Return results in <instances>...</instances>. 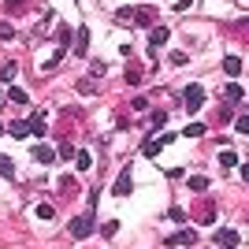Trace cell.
<instances>
[{
    "instance_id": "obj_16",
    "label": "cell",
    "mask_w": 249,
    "mask_h": 249,
    "mask_svg": "<svg viewBox=\"0 0 249 249\" xmlns=\"http://www.w3.org/2000/svg\"><path fill=\"white\" fill-rule=\"evenodd\" d=\"M63 56H67V52H63V49H56V52H52V56H49V60L41 63V71H56V63H60Z\"/></svg>"
},
{
    "instance_id": "obj_4",
    "label": "cell",
    "mask_w": 249,
    "mask_h": 249,
    "mask_svg": "<svg viewBox=\"0 0 249 249\" xmlns=\"http://www.w3.org/2000/svg\"><path fill=\"white\" fill-rule=\"evenodd\" d=\"M156 11L153 8H126V22H138V26H153Z\"/></svg>"
},
{
    "instance_id": "obj_20",
    "label": "cell",
    "mask_w": 249,
    "mask_h": 249,
    "mask_svg": "<svg viewBox=\"0 0 249 249\" xmlns=\"http://www.w3.org/2000/svg\"><path fill=\"white\" fill-rule=\"evenodd\" d=\"M56 37H60V49H63V52L71 49V26H60V30H56Z\"/></svg>"
},
{
    "instance_id": "obj_27",
    "label": "cell",
    "mask_w": 249,
    "mask_h": 249,
    "mask_svg": "<svg viewBox=\"0 0 249 249\" xmlns=\"http://www.w3.org/2000/svg\"><path fill=\"white\" fill-rule=\"evenodd\" d=\"M15 37V26L11 22H0V41H11Z\"/></svg>"
},
{
    "instance_id": "obj_6",
    "label": "cell",
    "mask_w": 249,
    "mask_h": 249,
    "mask_svg": "<svg viewBox=\"0 0 249 249\" xmlns=\"http://www.w3.org/2000/svg\"><path fill=\"white\" fill-rule=\"evenodd\" d=\"M164 246H197V231H194V227L178 231V234H171V238H164Z\"/></svg>"
},
{
    "instance_id": "obj_30",
    "label": "cell",
    "mask_w": 249,
    "mask_h": 249,
    "mask_svg": "<svg viewBox=\"0 0 249 249\" xmlns=\"http://www.w3.org/2000/svg\"><path fill=\"white\" fill-rule=\"evenodd\" d=\"M167 123V112H164V108H156V112H153V126H164Z\"/></svg>"
},
{
    "instance_id": "obj_18",
    "label": "cell",
    "mask_w": 249,
    "mask_h": 249,
    "mask_svg": "<svg viewBox=\"0 0 249 249\" xmlns=\"http://www.w3.org/2000/svg\"><path fill=\"white\" fill-rule=\"evenodd\" d=\"M15 74H19V67H15V63H4V67H0V82H15Z\"/></svg>"
},
{
    "instance_id": "obj_28",
    "label": "cell",
    "mask_w": 249,
    "mask_h": 249,
    "mask_svg": "<svg viewBox=\"0 0 249 249\" xmlns=\"http://www.w3.org/2000/svg\"><path fill=\"white\" fill-rule=\"evenodd\" d=\"M138 82H142V71L130 63V71H126V86H138Z\"/></svg>"
},
{
    "instance_id": "obj_31",
    "label": "cell",
    "mask_w": 249,
    "mask_h": 249,
    "mask_svg": "<svg viewBox=\"0 0 249 249\" xmlns=\"http://www.w3.org/2000/svg\"><path fill=\"white\" fill-rule=\"evenodd\" d=\"M37 219H52V205H37Z\"/></svg>"
},
{
    "instance_id": "obj_2",
    "label": "cell",
    "mask_w": 249,
    "mask_h": 249,
    "mask_svg": "<svg viewBox=\"0 0 249 249\" xmlns=\"http://www.w3.org/2000/svg\"><path fill=\"white\" fill-rule=\"evenodd\" d=\"M212 242H216V249H238L242 246L238 231H231V227H219L216 234H212Z\"/></svg>"
},
{
    "instance_id": "obj_10",
    "label": "cell",
    "mask_w": 249,
    "mask_h": 249,
    "mask_svg": "<svg viewBox=\"0 0 249 249\" xmlns=\"http://www.w3.org/2000/svg\"><path fill=\"white\" fill-rule=\"evenodd\" d=\"M26 130H30V134H37V138H45V115H41V112H34V115H30V123H26Z\"/></svg>"
},
{
    "instance_id": "obj_33",
    "label": "cell",
    "mask_w": 249,
    "mask_h": 249,
    "mask_svg": "<svg viewBox=\"0 0 249 249\" xmlns=\"http://www.w3.org/2000/svg\"><path fill=\"white\" fill-rule=\"evenodd\" d=\"M60 156H63V160H71V156H74V145H71V142H63V149H60Z\"/></svg>"
},
{
    "instance_id": "obj_7",
    "label": "cell",
    "mask_w": 249,
    "mask_h": 249,
    "mask_svg": "<svg viewBox=\"0 0 249 249\" xmlns=\"http://www.w3.org/2000/svg\"><path fill=\"white\" fill-rule=\"evenodd\" d=\"M167 37H171V30H167V26H153V34H149V56H156V52H160V45H164Z\"/></svg>"
},
{
    "instance_id": "obj_21",
    "label": "cell",
    "mask_w": 249,
    "mask_h": 249,
    "mask_svg": "<svg viewBox=\"0 0 249 249\" xmlns=\"http://www.w3.org/2000/svg\"><path fill=\"white\" fill-rule=\"evenodd\" d=\"M104 71H108V63H104V60H93V63H89V78H104Z\"/></svg>"
},
{
    "instance_id": "obj_9",
    "label": "cell",
    "mask_w": 249,
    "mask_h": 249,
    "mask_svg": "<svg viewBox=\"0 0 249 249\" xmlns=\"http://www.w3.org/2000/svg\"><path fill=\"white\" fill-rule=\"evenodd\" d=\"M34 160H37V164H56V153H52V145H37V149H34Z\"/></svg>"
},
{
    "instance_id": "obj_1",
    "label": "cell",
    "mask_w": 249,
    "mask_h": 249,
    "mask_svg": "<svg viewBox=\"0 0 249 249\" xmlns=\"http://www.w3.org/2000/svg\"><path fill=\"white\" fill-rule=\"evenodd\" d=\"M93 231H97V219H93V212H82V216H74V219H71V238H74V242L89 238Z\"/></svg>"
},
{
    "instance_id": "obj_15",
    "label": "cell",
    "mask_w": 249,
    "mask_h": 249,
    "mask_svg": "<svg viewBox=\"0 0 249 249\" xmlns=\"http://www.w3.org/2000/svg\"><path fill=\"white\" fill-rule=\"evenodd\" d=\"M223 97H227L231 104H242V97H246V93H242V86H238V82H231V86H227V93H223Z\"/></svg>"
},
{
    "instance_id": "obj_19",
    "label": "cell",
    "mask_w": 249,
    "mask_h": 249,
    "mask_svg": "<svg viewBox=\"0 0 249 249\" xmlns=\"http://www.w3.org/2000/svg\"><path fill=\"white\" fill-rule=\"evenodd\" d=\"M0 175H4V178H15V164H11L4 153H0Z\"/></svg>"
},
{
    "instance_id": "obj_26",
    "label": "cell",
    "mask_w": 249,
    "mask_h": 249,
    "mask_svg": "<svg viewBox=\"0 0 249 249\" xmlns=\"http://www.w3.org/2000/svg\"><path fill=\"white\" fill-rule=\"evenodd\" d=\"M190 190H197V194H201V190H208V178L205 175H194V178H190Z\"/></svg>"
},
{
    "instance_id": "obj_13",
    "label": "cell",
    "mask_w": 249,
    "mask_h": 249,
    "mask_svg": "<svg viewBox=\"0 0 249 249\" xmlns=\"http://www.w3.org/2000/svg\"><path fill=\"white\" fill-rule=\"evenodd\" d=\"M4 134H11V138H26L30 130H26V123H22V119H15L11 126H4Z\"/></svg>"
},
{
    "instance_id": "obj_17",
    "label": "cell",
    "mask_w": 249,
    "mask_h": 249,
    "mask_svg": "<svg viewBox=\"0 0 249 249\" xmlns=\"http://www.w3.org/2000/svg\"><path fill=\"white\" fill-rule=\"evenodd\" d=\"M219 167H238V153L223 149V153H219Z\"/></svg>"
},
{
    "instance_id": "obj_14",
    "label": "cell",
    "mask_w": 249,
    "mask_h": 249,
    "mask_svg": "<svg viewBox=\"0 0 249 249\" xmlns=\"http://www.w3.org/2000/svg\"><path fill=\"white\" fill-rule=\"evenodd\" d=\"M8 101H11V104H30V97H26V89L11 86V89H8Z\"/></svg>"
},
{
    "instance_id": "obj_32",
    "label": "cell",
    "mask_w": 249,
    "mask_h": 249,
    "mask_svg": "<svg viewBox=\"0 0 249 249\" xmlns=\"http://www.w3.org/2000/svg\"><path fill=\"white\" fill-rule=\"evenodd\" d=\"M186 60H190L186 52H171V63H175V67H182V63H186Z\"/></svg>"
},
{
    "instance_id": "obj_22",
    "label": "cell",
    "mask_w": 249,
    "mask_h": 249,
    "mask_svg": "<svg viewBox=\"0 0 249 249\" xmlns=\"http://www.w3.org/2000/svg\"><path fill=\"white\" fill-rule=\"evenodd\" d=\"M22 8H26V0H4V11H8V15H19Z\"/></svg>"
},
{
    "instance_id": "obj_25",
    "label": "cell",
    "mask_w": 249,
    "mask_h": 249,
    "mask_svg": "<svg viewBox=\"0 0 249 249\" xmlns=\"http://www.w3.org/2000/svg\"><path fill=\"white\" fill-rule=\"evenodd\" d=\"M234 130H238V134H249V115H246V112L234 119Z\"/></svg>"
},
{
    "instance_id": "obj_29",
    "label": "cell",
    "mask_w": 249,
    "mask_h": 249,
    "mask_svg": "<svg viewBox=\"0 0 249 249\" xmlns=\"http://www.w3.org/2000/svg\"><path fill=\"white\" fill-rule=\"evenodd\" d=\"M93 89H97L93 78H82V82H78V93H93Z\"/></svg>"
},
{
    "instance_id": "obj_3",
    "label": "cell",
    "mask_w": 249,
    "mask_h": 249,
    "mask_svg": "<svg viewBox=\"0 0 249 249\" xmlns=\"http://www.w3.org/2000/svg\"><path fill=\"white\" fill-rule=\"evenodd\" d=\"M201 104H205V89H201V86H186V89H182V108H186V112H197Z\"/></svg>"
},
{
    "instance_id": "obj_24",
    "label": "cell",
    "mask_w": 249,
    "mask_h": 249,
    "mask_svg": "<svg viewBox=\"0 0 249 249\" xmlns=\"http://www.w3.org/2000/svg\"><path fill=\"white\" fill-rule=\"evenodd\" d=\"M182 134H186V138H205V123H190Z\"/></svg>"
},
{
    "instance_id": "obj_12",
    "label": "cell",
    "mask_w": 249,
    "mask_h": 249,
    "mask_svg": "<svg viewBox=\"0 0 249 249\" xmlns=\"http://www.w3.org/2000/svg\"><path fill=\"white\" fill-rule=\"evenodd\" d=\"M74 164H78V171H89V167H93V156L86 153V149H74Z\"/></svg>"
},
{
    "instance_id": "obj_5",
    "label": "cell",
    "mask_w": 249,
    "mask_h": 249,
    "mask_svg": "<svg viewBox=\"0 0 249 249\" xmlns=\"http://www.w3.org/2000/svg\"><path fill=\"white\" fill-rule=\"evenodd\" d=\"M130 190H134V175H130V167H126V171H119L112 194H115V197H130Z\"/></svg>"
},
{
    "instance_id": "obj_11",
    "label": "cell",
    "mask_w": 249,
    "mask_h": 249,
    "mask_svg": "<svg viewBox=\"0 0 249 249\" xmlns=\"http://www.w3.org/2000/svg\"><path fill=\"white\" fill-rule=\"evenodd\" d=\"M223 74H231V78H238V74H242V60H238V56H227V60H223Z\"/></svg>"
},
{
    "instance_id": "obj_23",
    "label": "cell",
    "mask_w": 249,
    "mask_h": 249,
    "mask_svg": "<svg viewBox=\"0 0 249 249\" xmlns=\"http://www.w3.org/2000/svg\"><path fill=\"white\" fill-rule=\"evenodd\" d=\"M60 190H63V194H78V182H74L71 175H63L60 178Z\"/></svg>"
},
{
    "instance_id": "obj_8",
    "label": "cell",
    "mask_w": 249,
    "mask_h": 249,
    "mask_svg": "<svg viewBox=\"0 0 249 249\" xmlns=\"http://www.w3.org/2000/svg\"><path fill=\"white\" fill-rule=\"evenodd\" d=\"M74 52H78V56H86V52H89V30H86V26H78V30H74Z\"/></svg>"
}]
</instances>
